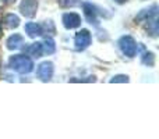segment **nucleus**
<instances>
[{"label": "nucleus", "instance_id": "f257e3e1", "mask_svg": "<svg viewBox=\"0 0 159 139\" xmlns=\"http://www.w3.org/2000/svg\"><path fill=\"white\" fill-rule=\"evenodd\" d=\"M8 67L18 74H30L34 70V61L27 54H16L8 60Z\"/></svg>", "mask_w": 159, "mask_h": 139}, {"label": "nucleus", "instance_id": "f03ea898", "mask_svg": "<svg viewBox=\"0 0 159 139\" xmlns=\"http://www.w3.org/2000/svg\"><path fill=\"white\" fill-rule=\"evenodd\" d=\"M119 47H120L121 53L127 57H134L137 54V50H138V46H137V42L134 41V38L131 36H121L120 41H119Z\"/></svg>", "mask_w": 159, "mask_h": 139}, {"label": "nucleus", "instance_id": "7ed1b4c3", "mask_svg": "<svg viewBox=\"0 0 159 139\" xmlns=\"http://www.w3.org/2000/svg\"><path fill=\"white\" fill-rule=\"evenodd\" d=\"M53 71H55V67H53L52 61H43L38 66V70H36V76H38L41 81L48 82L52 79L53 76Z\"/></svg>", "mask_w": 159, "mask_h": 139}, {"label": "nucleus", "instance_id": "20e7f679", "mask_svg": "<svg viewBox=\"0 0 159 139\" xmlns=\"http://www.w3.org/2000/svg\"><path fill=\"white\" fill-rule=\"evenodd\" d=\"M91 33L88 29H81L75 33V38H74V45H75V49L77 50H84L87 49L88 46L91 45Z\"/></svg>", "mask_w": 159, "mask_h": 139}, {"label": "nucleus", "instance_id": "39448f33", "mask_svg": "<svg viewBox=\"0 0 159 139\" xmlns=\"http://www.w3.org/2000/svg\"><path fill=\"white\" fill-rule=\"evenodd\" d=\"M20 11L24 17L32 18L38 11V0H22L20 3Z\"/></svg>", "mask_w": 159, "mask_h": 139}, {"label": "nucleus", "instance_id": "423d86ee", "mask_svg": "<svg viewBox=\"0 0 159 139\" xmlns=\"http://www.w3.org/2000/svg\"><path fill=\"white\" fill-rule=\"evenodd\" d=\"M63 25L67 29H74V28H78L81 25V17L78 15L77 13H66L63 14Z\"/></svg>", "mask_w": 159, "mask_h": 139}, {"label": "nucleus", "instance_id": "0eeeda50", "mask_svg": "<svg viewBox=\"0 0 159 139\" xmlns=\"http://www.w3.org/2000/svg\"><path fill=\"white\" fill-rule=\"evenodd\" d=\"M25 32L30 38H36L43 33V29H42V25L36 24V22H28L25 24Z\"/></svg>", "mask_w": 159, "mask_h": 139}, {"label": "nucleus", "instance_id": "6e6552de", "mask_svg": "<svg viewBox=\"0 0 159 139\" xmlns=\"http://www.w3.org/2000/svg\"><path fill=\"white\" fill-rule=\"evenodd\" d=\"M82 8H84V15H85V18H87V21L91 22V24H95L96 22L95 6H92L91 3H84V4H82Z\"/></svg>", "mask_w": 159, "mask_h": 139}, {"label": "nucleus", "instance_id": "1a4fd4ad", "mask_svg": "<svg viewBox=\"0 0 159 139\" xmlns=\"http://www.w3.org/2000/svg\"><path fill=\"white\" fill-rule=\"evenodd\" d=\"M7 49L8 50H16V49H20L21 45H24V38H22L20 33H14L11 35L10 38L7 39Z\"/></svg>", "mask_w": 159, "mask_h": 139}, {"label": "nucleus", "instance_id": "9d476101", "mask_svg": "<svg viewBox=\"0 0 159 139\" xmlns=\"http://www.w3.org/2000/svg\"><path fill=\"white\" fill-rule=\"evenodd\" d=\"M25 53H27V56H32V57H41L42 53H43V50H42V43H31L30 46L25 47Z\"/></svg>", "mask_w": 159, "mask_h": 139}, {"label": "nucleus", "instance_id": "9b49d317", "mask_svg": "<svg viewBox=\"0 0 159 139\" xmlns=\"http://www.w3.org/2000/svg\"><path fill=\"white\" fill-rule=\"evenodd\" d=\"M3 24H4V27H7V28H17L20 25V18H18V15H16V14H7V15L3 18Z\"/></svg>", "mask_w": 159, "mask_h": 139}, {"label": "nucleus", "instance_id": "f8f14e48", "mask_svg": "<svg viewBox=\"0 0 159 139\" xmlns=\"http://www.w3.org/2000/svg\"><path fill=\"white\" fill-rule=\"evenodd\" d=\"M42 50H43V53H48V54L55 53V50H56L55 41L52 38H46L43 41V43H42Z\"/></svg>", "mask_w": 159, "mask_h": 139}, {"label": "nucleus", "instance_id": "ddd939ff", "mask_svg": "<svg viewBox=\"0 0 159 139\" xmlns=\"http://www.w3.org/2000/svg\"><path fill=\"white\" fill-rule=\"evenodd\" d=\"M154 60H155V57H154V54H152L151 52L145 53V54H144V57H143V63L144 64H148L149 67L154 66Z\"/></svg>", "mask_w": 159, "mask_h": 139}, {"label": "nucleus", "instance_id": "4468645a", "mask_svg": "<svg viewBox=\"0 0 159 139\" xmlns=\"http://www.w3.org/2000/svg\"><path fill=\"white\" fill-rule=\"evenodd\" d=\"M110 82H112V84H115V82H129V76L127 75H115L110 79Z\"/></svg>", "mask_w": 159, "mask_h": 139}, {"label": "nucleus", "instance_id": "2eb2a0df", "mask_svg": "<svg viewBox=\"0 0 159 139\" xmlns=\"http://www.w3.org/2000/svg\"><path fill=\"white\" fill-rule=\"evenodd\" d=\"M3 8L2 7H0V39H2V35H3V31H2V28H3Z\"/></svg>", "mask_w": 159, "mask_h": 139}, {"label": "nucleus", "instance_id": "dca6fc26", "mask_svg": "<svg viewBox=\"0 0 159 139\" xmlns=\"http://www.w3.org/2000/svg\"><path fill=\"white\" fill-rule=\"evenodd\" d=\"M116 2H117V3H120V4H121V3H124V2H127V0H116Z\"/></svg>", "mask_w": 159, "mask_h": 139}, {"label": "nucleus", "instance_id": "f3484780", "mask_svg": "<svg viewBox=\"0 0 159 139\" xmlns=\"http://www.w3.org/2000/svg\"><path fill=\"white\" fill-rule=\"evenodd\" d=\"M10 2H13V0H4V3H10Z\"/></svg>", "mask_w": 159, "mask_h": 139}]
</instances>
